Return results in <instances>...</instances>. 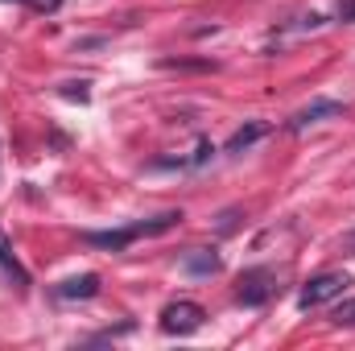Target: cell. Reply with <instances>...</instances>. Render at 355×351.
Instances as JSON below:
<instances>
[{"label": "cell", "instance_id": "6da1fadb", "mask_svg": "<svg viewBox=\"0 0 355 351\" xmlns=\"http://www.w3.org/2000/svg\"><path fill=\"white\" fill-rule=\"evenodd\" d=\"M347 285H352V277H347V273H318V277H310V281H306V289H302L297 306H302V310H314V306H322V302L339 298Z\"/></svg>", "mask_w": 355, "mask_h": 351}, {"label": "cell", "instance_id": "7a4b0ae2", "mask_svg": "<svg viewBox=\"0 0 355 351\" xmlns=\"http://www.w3.org/2000/svg\"><path fill=\"white\" fill-rule=\"evenodd\" d=\"M202 318H207V310L198 302H170L162 310V331L166 335H194L202 327Z\"/></svg>", "mask_w": 355, "mask_h": 351}, {"label": "cell", "instance_id": "3957f363", "mask_svg": "<svg viewBox=\"0 0 355 351\" xmlns=\"http://www.w3.org/2000/svg\"><path fill=\"white\" fill-rule=\"evenodd\" d=\"M277 293V277L268 273V268H248L244 277H240V289H236V298L244 302V306H261Z\"/></svg>", "mask_w": 355, "mask_h": 351}, {"label": "cell", "instance_id": "277c9868", "mask_svg": "<svg viewBox=\"0 0 355 351\" xmlns=\"http://www.w3.org/2000/svg\"><path fill=\"white\" fill-rule=\"evenodd\" d=\"M347 108L339 103V99H314V103H306L302 112H293V120H289V128L293 132H302V128H310V124H322V120H335V116H343Z\"/></svg>", "mask_w": 355, "mask_h": 351}, {"label": "cell", "instance_id": "5b68a950", "mask_svg": "<svg viewBox=\"0 0 355 351\" xmlns=\"http://www.w3.org/2000/svg\"><path fill=\"white\" fill-rule=\"evenodd\" d=\"M265 137H268V124H265V120H248L244 128H236V132H232V141H227V153L236 157V153L252 149V145H257V141H265Z\"/></svg>", "mask_w": 355, "mask_h": 351}, {"label": "cell", "instance_id": "8992f818", "mask_svg": "<svg viewBox=\"0 0 355 351\" xmlns=\"http://www.w3.org/2000/svg\"><path fill=\"white\" fill-rule=\"evenodd\" d=\"M182 268L194 273V277H211V273L223 268V261H219V252H211V248H194V252L182 257Z\"/></svg>", "mask_w": 355, "mask_h": 351}, {"label": "cell", "instance_id": "52a82bcc", "mask_svg": "<svg viewBox=\"0 0 355 351\" xmlns=\"http://www.w3.org/2000/svg\"><path fill=\"white\" fill-rule=\"evenodd\" d=\"M95 293H99V277H95V273L71 277V281H62V285H58V298H67V302H79V298H95Z\"/></svg>", "mask_w": 355, "mask_h": 351}, {"label": "cell", "instance_id": "ba28073f", "mask_svg": "<svg viewBox=\"0 0 355 351\" xmlns=\"http://www.w3.org/2000/svg\"><path fill=\"white\" fill-rule=\"evenodd\" d=\"M331 323H335V327H355V298L339 302V306L331 310Z\"/></svg>", "mask_w": 355, "mask_h": 351}, {"label": "cell", "instance_id": "9c48e42d", "mask_svg": "<svg viewBox=\"0 0 355 351\" xmlns=\"http://www.w3.org/2000/svg\"><path fill=\"white\" fill-rule=\"evenodd\" d=\"M58 95H62V99H79V103H87L91 99V83H62Z\"/></svg>", "mask_w": 355, "mask_h": 351}, {"label": "cell", "instance_id": "30bf717a", "mask_svg": "<svg viewBox=\"0 0 355 351\" xmlns=\"http://www.w3.org/2000/svg\"><path fill=\"white\" fill-rule=\"evenodd\" d=\"M339 21H355V0H339Z\"/></svg>", "mask_w": 355, "mask_h": 351}, {"label": "cell", "instance_id": "8fae6325", "mask_svg": "<svg viewBox=\"0 0 355 351\" xmlns=\"http://www.w3.org/2000/svg\"><path fill=\"white\" fill-rule=\"evenodd\" d=\"M339 248H343L347 257H355V228H352V232H343V240H339Z\"/></svg>", "mask_w": 355, "mask_h": 351}, {"label": "cell", "instance_id": "7c38bea8", "mask_svg": "<svg viewBox=\"0 0 355 351\" xmlns=\"http://www.w3.org/2000/svg\"><path fill=\"white\" fill-rule=\"evenodd\" d=\"M29 4H33V8H37V12H54V8H58V4H62V0H29Z\"/></svg>", "mask_w": 355, "mask_h": 351}]
</instances>
